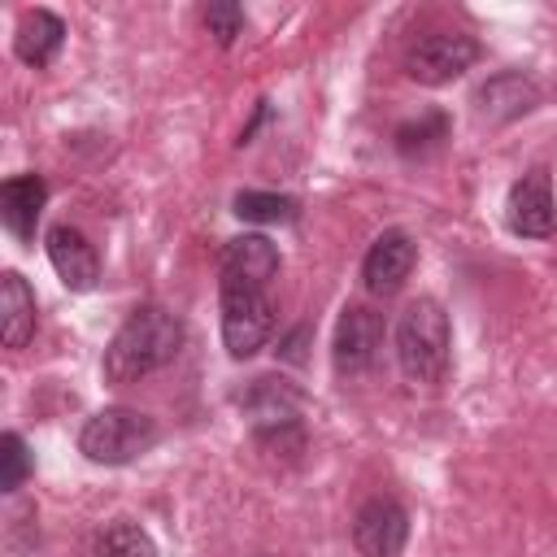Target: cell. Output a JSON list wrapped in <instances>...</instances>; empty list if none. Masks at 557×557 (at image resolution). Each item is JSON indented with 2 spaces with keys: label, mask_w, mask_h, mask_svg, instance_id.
Masks as SVG:
<instances>
[{
  "label": "cell",
  "mask_w": 557,
  "mask_h": 557,
  "mask_svg": "<svg viewBox=\"0 0 557 557\" xmlns=\"http://www.w3.org/2000/svg\"><path fill=\"white\" fill-rule=\"evenodd\" d=\"M178 348H183L178 313H170L165 305H139L109 339L100 370L109 383H135V379H148L161 366H170L178 357Z\"/></svg>",
  "instance_id": "obj_1"
},
{
  "label": "cell",
  "mask_w": 557,
  "mask_h": 557,
  "mask_svg": "<svg viewBox=\"0 0 557 557\" xmlns=\"http://www.w3.org/2000/svg\"><path fill=\"white\" fill-rule=\"evenodd\" d=\"M453 357V326L440 300L418 296L396 322V361L409 383H440Z\"/></svg>",
  "instance_id": "obj_2"
},
{
  "label": "cell",
  "mask_w": 557,
  "mask_h": 557,
  "mask_svg": "<svg viewBox=\"0 0 557 557\" xmlns=\"http://www.w3.org/2000/svg\"><path fill=\"white\" fill-rule=\"evenodd\" d=\"M218 296H222V344L235 361L252 357L265 348V339L274 335V300L265 283L252 278H235L222 274L218 278Z\"/></svg>",
  "instance_id": "obj_3"
},
{
  "label": "cell",
  "mask_w": 557,
  "mask_h": 557,
  "mask_svg": "<svg viewBox=\"0 0 557 557\" xmlns=\"http://www.w3.org/2000/svg\"><path fill=\"white\" fill-rule=\"evenodd\" d=\"M157 440H161V431L148 413H139L131 405H109L83 422L78 453L96 466H126V461L144 457Z\"/></svg>",
  "instance_id": "obj_4"
},
{
  "label": "cell",
  "mask_w": 557,
  "mask_h": 557,
  "mask_svg": "<svg viewBox=\"0 0 557 557\" xmlns=\"http://www.w3.org/2000/svg\"><path fill=\"white\" fill-rule=\"evenodd\" d=\"M244 409H248V418H252V431H257V440L261 444H270V448H300L305 444V431H300V392L287 383V379H274V374H265V379H252V387H248V396H244Z\"/></svg>",
  "instance_id": "obj_5"
},
{
  "label": "cell",
  "mask_w": 557,
  "mask_h": 557,
  "mask_svg": "<svg viewBox=\"0 0 557 557\" xmlns=\"http://www.w3.org/2000/svg\"><path fill=\"white\" fill-rule=\"evenodd\" d=\"M479 61V44L470 35H453V30H435L422 35L409 52H405V74L422 87H444L453 78H461L470 65Z\"/></svg>",
  "instance_id": "obj_6"
},
{
  "label": "cell",
  "mask_w": 557,
  "mask_h": 557,
  "mask_svg": "<svg viewBox=\"0 0 557 557\" xmlns=\"http://www.w3.org/2000/svg\"><path fill=\"white\" fill-rule=\"evenodd\" d=\"M383 348V313L370 305H344L331 339V366L339 379H357L374 366Z\"/></svg>",
  "instance_id": "obj_7"
},
{
  "label": "cell",
  "mask_w": 557,
  "mask_h": 557,
  "mask_svg": "<svg viewBox=\"0 0 557 557\" xmlns=\"http://www.w3.org/2000/svg\"><path fill=\"white\" fill-rule=\"evenodd\" d=\"M409 540V513L392 496H370L352 513V544L361 557H400Z\"/></svg>",
  "instance_id": "obj_8"
},
{
  "label": "cell",
  "mask_w": 557,
  "mask_h": 557,
  "mask_svg": "<svg viewBox=\"0 0 557 557\" xmlns=\"http://www.w3.org/2000/svg\"><path fill=\"white\" fill-rule=\"evenodd\" d=\"M505 222L522 239H548L557 231V205H553V183L544 170H527L505 200Z\"/></svg>",
  "instance_id": "obj_9"
},
{
  "label": "cell",
  "mask_w": 557,
  "mask_h": 557,
  "mask_svg": "<svg viewBox=\"0 0 557 557\" xmlns=\"http://www.w3.org/2000/svg\"><path fill=\"white\" fill-rule=\"evenodd\" d=\"M418 261V244L409 239V231L400 226H387L370 248H366V261H361V283L370 296H392L405 287L409 270Z\"/></svg>",
  "instance_id": "obj_10"
},
{
  "label": "cell",
  "mask_w": 557,
  "mask_h": 557,
  "mask_svg": "<svg viewBox=\"0 0 557 557\" xmlns=\"http://www.w3.org/2000/svg\"><path fill=\"white\" fill-rule=\"evenodd\" d=\"M48 261H52L57 278H61L70 292H91L96 278H100V257H96V248H91L87 235H83L78 226H70V222H61V226L48 231Z\"/></svg>",
  "instance_id": "obj_11"
},
{
  "label": "cell",
  "mask_w": 557,
  "mask_h": 557,
  "mask_svg": "<svg viewBox=\"0 0 557 557\" xmlns=\"http://www.w3.org/2000/svg\"><path fill=\"white\" fill-rule=\"evenodd\" d=\"M474 104H479V117H487V122H513L540 104V87H535V78L505 70V74H492L474 91Z\"/></svg>",
  "instance_id": "obj_12"
},
{
  "label": "cell",
  "mask_w": 557,
  "mask_h": 557,
  "mask_svg": "<svg viewBox=\"0 0 557 557\" xmlns=\"http://www.w3.org/2000/svg\"><path fill=\"white\" fill-rule=\"evenodd\" d=\"M44 205H48V183L39 174H13V178L0 183V222L22 244L35 239V226H39Z\"/></svg>",
  "instance_id": "obj_13"
},
{
  "label": "cell",
  "mask_w": 557,
  "mask_h": 557,
  "mask_svg": "<svg viewBox=\"0 0 557 557\" xmlns=\"http://www.w3.org/2000/svg\"><path fill=\"white\" fill-rule=\"evenodd\" d=\"M61 44H65V22L52 9H26L22 13V22L13 30V52L22 65H35V70L52 65Z\"/></svg>",
  "instance_id": "obj_14"
},
{
  "label": "cell",
  "mask_w": 557,
  "mask_h": 557,
  "mask_svg": "<svg viewBox=\"0 0 557 557\" xmlns=\"http://www.w3.org/2000/svg\"><path fill=\"white\" fill-rule=\"evenodd\" d=\"M218 274H235V278H252L270 287V278L278 274V248L265 235H235L226 239L218 257Z\"/></svg>",
  "instance_id": "obj_15"
},
{
  "label": "cell",
  "mask_w": 557,
  "mask_h": 557,
  "mask_svg": "<svg viewBox=\"0 0 557 557\" xmlns=\"http://www.w3.org/2000/svg\"><path fill=\"white\" fill-rule=\"evenodd\" d=\"M0 335L4 348H26L35 335V292L17 270L0 274Z\"/></svg>",
  "instance_id": "obj_16"
},
{
  "label": "cell",
  "mask_w": 557,
  "mask_h": 557,
  "mask_svg": "<svg viewBox=\"0 0 557 557\" xmlns=\"http://www.w3.org/2000/svg\"><path fill=\"white\" fill-rule=\"evenodd\" d=\"M231 205H235V218L257 222V226H283V222L300 218V205L278 191H239Z\"/></svg>",
  "instance_id": "obj_17"
},
{
  "label": "cell",
  "mask_w": 557,
  "mask_h": 557,
  "mask_svg": "<svg viewBox=\"0 0 557 557\" xmlns=\"http://www.w3.org/2000/svg\"><path fill=\"white\" fill-rule=\"evenodd\" d=\"M440 139H448V117L444 113H422L418 122L396 126V152L400 157H426L431 148H440Z\"/></svg>",
  "instance_id": "obj_18"
},
{
  "label": "cell",
  "mask_w": 557,
  "mask_h": 557,
  "mask_svg": "<svg viewBox=\"0 0 557 557\" xmlns=\"http://www.w3.org/2000/svg\"><path fill=\"white\" fill-rule=\"evenodd\" d=\"M96 557H157V544L139 522H113L96 540Z\"/></svg>",
  "instance_id": "obj_19"
},
{
  "label": "cell",
  "mask_w": 557,
  "mask_h": 557,
  "mask_svg": "<svg viewBox=\"0 0 557 557\" xmlns=\"http://www.w3.org/2000/svg\"><path fill=\"white\" fill-rule=\"evenodd\" d=\"M30 474V448L17 431L0 435V492H17Z\"/></svg>",
  "instance_id": "obj_20"
},
{
  "label": "cell",
  "mask_w": 557,
  "mask_h": 557,
  "mask_svg": "<svg viewBox=\"0 0 557 557\" xmlns=\"http://www.w3.org/2000/svg\"><path fill=\"white\" fill-rule=\"evenodd\" d=\"M205 26H209V35H213L222 48H231V44L244 35V9L231 4V0H218V4L205 9Z\"/></svg>",
  "instance_id": "obj_21"
}]
</instances>
